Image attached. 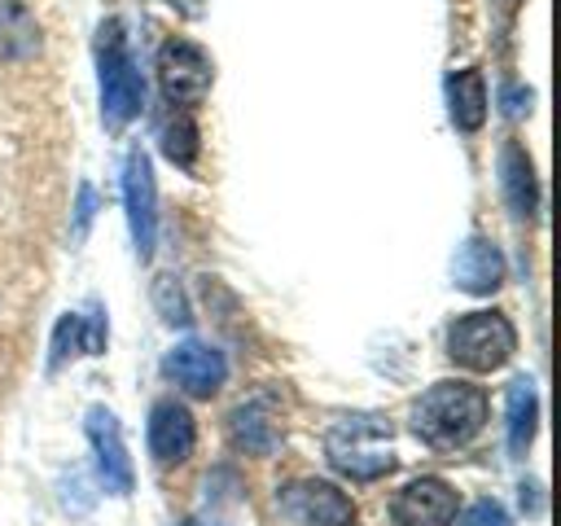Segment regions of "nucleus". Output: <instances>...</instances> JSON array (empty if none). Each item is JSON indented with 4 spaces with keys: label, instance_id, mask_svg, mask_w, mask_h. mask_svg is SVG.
Here are the masks:
<instances>
[{
    "label": "nucleus",
    "instance_id": "obj_11",
    "mask_svg": "<svg viewBox=\"0 0 561 526\" xmlns=\"http://www.w3.org/2000/svg\"><path fill=\"white\" fill-rule=\"evenodd\" d=\"M149 456L158 465H180L193 456V443H197V425H193V412L180 403V399H158L149 408Z\"/></svg>",
    "mask_w": 561,
    "mask_h": 526
},
{
    "label": "nucleus",
    "instance_id": "obj_12",
    "mask_svg": "<svg viewBox=\"0 0 561 526\" xmlns=\"http://www.w3.org/2000/svg\"><path fill=\"white\" fill-rule=\"evenodd\" d=\"M451 281H456V289L478 294V298L495 294L504 285V254H500V245L486 241V237H469L460 245V254L451 259Z\"/></svg>",
    "mask_w": 561,
    "mask_h": 526
},
{
    "label": "nucleus",
    "instance_id": "obj_2",
    "mask_svg": "<svg viewBox=\"0 0 561 526\" xmlns=\"http://www.w3.org/2000/svg\"><path fill=\"white\" fill-rule=\"evenodd\" d=\"M96 79H101V123L105 132H123L145 105V79L131 61L118 18H105L96 26Z\"/></svg>",
    "mask_w": 561,
    "mask_h": 526
},
{
    "label": "nucleus",
    "instance_id": "obj_7",
    "mask_svg": "<svg viewBox=\"0 0 561 526\" xmlns=\"http://www.w3.org/2000/svg\"><path fill=\"white\" fill-rule=\"evenodd\" d=\"M123 206H127L136 254L149 259L158 245V180H153V162L145 149H131L123 162Z\"/></svg>",
    "mask_w": 561,
    "mask_h": 526
},
{
    "label": "nucleus",
    "instance_id": "obj_5",
    "mask_svg": "<svg viewBox=\"0 0 561 526\" xmlns=\"http://www.w3.org/2000/svg\"><path fill=\"white\" fill-rule=\"evenodd\" d=\"M158 83H162V96H167L171 105L193 110V105L206 101V92H210V83H215V61H210V53H206L202 44L171 35V39L158 48Z\"/></svg>",
    "mask_w": 561,
    "mask_h": 526
},
{
    "label": "nucleus",
    "instance_id": "obj_20",
    "mask_svg": "<svg viewBox=\"0 0 561 526\" xmlns=\"http://www.w3.org/2000/svg\"><path fill=\"white\" fill-rule=\"evenodd\" d=\"M153 302H158V311H162L167 324H188V320H193V316H188V302H184V294H180V285H175V276H158Z\"/></svg>",
    "mask_w": 561,
    "mask_h": 526
},
{
    "label": "nucleus",
    "instance_id": "obj_24",
    "mask_svg": "<svg viewBox=\"0 0 561 526\" xmlns=\"http://www.w3.org/2000/svg\"><path fill=\"white\" fill-rule=\"evenodd\" d=\"M180 526H219V522H206V517H188V522H180Z\"/></svg>",
    "mask_w": 561,
    "mask_h": 526
},
{
    "label": "nucleus",
    "instance_id": "obj_23",
    "mask_svg": "<svg viewBox=\"0 0 561 526\" xmlns=\"http://www.w3.org/2000/svg\"><path fill=\"white\" fill-rule=\"evenodd\" d=\"M504 101H508V105H504V110H508V118H522V114L530 110V88H508V96H504Z\"/></svg>",
    "mask_w": 561,
    "mask_h": 526
},
{
    "label": "nucleus",
    "instance_id": "obj_4",
    "mask_svg": "<svg viewBox=\"0 0 561 526\" xmlns=\"http://www.w3.org/2000/svg\"><path fill=\"white\" fill-rule=\"evenodd\" d=\"M517 329L504 311H469L447 329V359L465 373H495L513 359Z\"/></svg>",
    "mask_w": 561,
    "mask_h": 526
},
{
    "label": "nucleus",
    "instance_id": "obj_16",
    "mask_svg": "<svg viewBox=\"0 0 561 526\" xmlns=\"http://www.w3.org/2000/svg\"><path fill=\"white\" fill-rule=\"evenodd\" d=\"M447 114L460 132H478L486 123V75L478 66L447 75Z\"/></svg>",
    "mask_w": 561,
    "mask_h": 526
},
{
    "label": "nucleus",
    "instance_id": "obj_14",
    "mask_svg": "<svg viewBox=\"0 0 561 526\" xmlns=\"http://www.w3.org/2000/svg\"><path fill=\"white\" fill-rule=\"evenodd\" d=\"M228 434H232V443H237L241 451H250V456H272V451L280 447V421H276V412H272L267 399H250V403L232 408Z\"/></svg>",
    "mask_w": 561,
    "mask_h": 526
},
{
    "label": "nucleus",
    "instance_id": "obj_13",
    "mask_svg": "<svg viewBox=\"0 0 561 526\" xmlns=\"http://www.w3.org/2000/svg\"><path fill=\"white\" fill-rule=\"evenodd\" d=\"M105 351V316L101 307H92L88 316L79 311H66L53 329V355H48V368H61L66 359L75 355H101Z\"/></svg>",
    "mask_w": 561,
    "mask_h": 526
},
{
    "label": "nucleus",
    "instance_id": "obj_10",
    "mask_svg": "<svg viewBox=\"0 0 561 526\" xmlns=\"http://www.w3.org/2000/svg\"><path fill=\"white\" fill-rule=\"evenodd\" d=\"M390 522L394 526H451L456 522V487L434 473L412 478L408 487L394 491Z\"/></svg>",
    "mask_w": 561,
    "mask_h": 526
},
{
    "label": "nucleus",
    "instance_id": "obj_1",
    "mask_svg": "<svg viewBox=\"0 0 561 526\" xmlns=\"http://www.w3.org/2000/svg\"><path fill=\"white\" fill-rule=\"evenodd\" d=\"M486 425V395L473 381H434L412 403V434L434 451L469 447Z\"/></svg>",
    "mask_w": 561,
    "mask_h": 526
},
{
    "label": "nucleus",
    "instance_id": "obj_8",
    "mask_svg": "<svg viewBox=\"0 0 561 526\" xmlns=\"http://www.w3.org/2000/svg\"><path fill=\"white\" fill-rule=\"evenodd\" d=\"M83 434L92 443V456H96V478L105 482V491L114 495H131V482H136V469H131V456H127V443H123V425L110 408H88L83 416Z\"/></svg>",
    "mask_w": 561,
    "mask_h": 526
},
{
    "label": "nucleus",
    "instance_id": "obj_18",
    "mask_svg": "<svg viewBox=\"0 0 561 526\" xmlns=\"http://www.w3.org/2000/svg\"><path fill=\"white\" fill-rule=\"evenodd\" d=\"M535 430H539V395L530 377H517L508 386V451L526 456L535 443Z\"/></svg>",
    "mask_w": 561,
    "mask_h": 526
},
{
    "label": "nucleus",
    "instance_id": "obj_3",
    "mask_svg": "<svg viewBox=\"0 0 561 526\" xmlns=\"http://www.w3.org/2000/svg\"><path fill=\"white\" fill-rule=\"evenodd\" d=\"M324 460L351 478V482H377L394 469V447H390V421L359 412L342 416L324 430Z\"/></svg>",
    "mask_w": 561,
    "mask_h": 526
},
{
    "label": "nucleus",
    "instance_id": "obj_21",
    "mask_svg": "<svg viewBox=\"0 0 561 526\" xmlns=\"http://www.w3.org/2000/svg\"><path fill=\"white\" fill-rule=\"evenodd\" d=\"M460 526H513V517H508L504 504H495V500H473V504L465 508Z\"/></svg>",
    "mask_w": 561,
    "mask_h": 526
},
{
    "label": "nucleus",
    "instance_id": "obj_6",
    "mask_svg": "<svg viewBox=\"0 0 561 526\" xmlns=\"http://www.w3.org/2000/svg\"><path fill=\"white\" fill-rule=\"evenodd\" d=\"M276 508L294 526H355V504L324 478H294L276 491Z\"/></svg>",
    "mask_w": 561,
    "mask_h": 526
},
{
    "label": "nucleus",
    "instance_id": "obj_17",
    "mask_svg": "<svg viewBox=\"0 0 561 526\" xmlns=\"http://www.w3.org/2000/svg\"><path fill=\"white\" fill-rule=\"evenodd\" d=\"M39 53V26L26 0H0V57L4 61H26Z\"/></svg>",
    "mask_w": 561,
    "mask_h": 526
},
{
    "label": "nucleus",
    "instance_id": "obj_19",
    "mask_svg": "<svg viewBox=\"0 0 561 526\" xmlns=\"http://www.w3.org/2000/svg\"><path fill=\"white\" fill-rule=\"evenodd\" d=\"M158 145H162V153L175 162V167H193L197 162V149H202V140H197V123L180 110V114H171V118H162V127H158Z\"/></svg>",
    "mask_w": 561,
    "mask_h": 526
},
{
    "label": "nucleus",
    "instance_id": "obj_22",
    "mask_svg": "<svg viewBox=\"0 0 561 526\" xmlns=\"http://www.w3.org/2000/svg\"><path fill=\"white\" fill-rule=\"evenodd\" d=\"M92 215H96V188H92V184H79V206H75V228H70V237H75V241H83V237H88Z\"/></svg>",
    "mask_w": 561,
    "mask_h": 526
},
{
    "label": "nucleus",
    "instance_id": "obj_9",
    "mask_svg": "<svg viewBox=\"0 0 561 526\" xmlns=\"http://www.w3.org/2000/svg\"><path fill=\"white\" fill-rule=\"evenodd\" d=\"M162 373H167L180 390H188L193 399H210V395L228 381V359H224L219 346L197 342V338H184V342H175V346L167 351Z\"/></svg>",
    "mask_w": 561,
    "mask_h": 526
},
{
    "label": "nucleus",
    "instance_id": "obj_15",
    "mask_svg": "<svg viewBox=\"0 0 561 526\" xmlns=\"http://www.w3.org/2000/svg\"><path fill=\"white\" fill-rule=\"evenodd\" d=\"M500 188H504V202H508V210H513L517 219H530V215H535V202H539L535 162H530V153H526L517 140H508V145L500 149Z\"/></svg>",
    "mask_w": 561,
    "mask_h": 526
}]
</instances>
